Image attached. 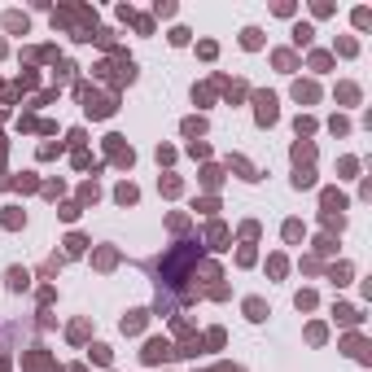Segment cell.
Returning <instances> with one entry per match:
<instances>
[{
  "label": "cell",
  "instance_id": "obj_1",
  "mask_svg": "<svg viewBox=\"0 0 372 372\" xmlns=\"http://www.w3.org/2000/svg\"><path fill=\"white\" fill-rule=\"evenodd\" d=\"M272 119H276V97L263 92V97H259V123H272Z\"/></svg>",
  "mask_w": 372,
  "mask_h": 372
},
{
  "label": "cell",
  "instance_id": "obj_4",
  "mask_svg": "<svg viewBox=\"0 0 372 372\" xmlns=\"http://www.w3.org/2000/svg\"><path fill=\"white\" fill-rule=\"evenodd\" d=\"M5 22H9V31H26V18H18V13H9Z\"/></svg>",
  "mask_w": 372,
  "mask_h": 372
},
{
  "label": "cell",
  "instance_id": "obj_2",
  "mask_svg": "<svg viewBox=\"0 0 372 372\" xmlns=\"http://www.w3.org/2000/svg\"><path fill=\"white\" fill-rule=\"evenodd\" d=\"M294 97H298V101H316V83H298Z\"/></svg>",
  "mask_w": 372,
  "mask_h": 372
},
{
  "label": "cell",
  "instance_id": "obj_5",
  "mask_svg": "<svg viewBox=\"0 0 372 372\" xmlns=\"http://www.w3.org/2000/svg\"><path fill=\"white\" fill-rule=\"evenodd\" d=\"M9 284H13V289H22V284H26V272H18V267H13V272H9Z\"/></svg>",
  "mask_w": 372,
  "mask_h": 372
},
{
  "label": "cell",
  "instance_id": "obj_3",
  "mask_svg": "<svg viewBox=\"0 0 372 372\" xmlns=\"http://www.w3.org/2000/svg\"><path fill=\"white\" fill-rule=\"evenodd\" d=\"M245 311H250V320H263V302H259V298H250V302H245Z\"/></svg>",
  "mask_w": 372,
  "mask_h": 372
}]
</instances>
